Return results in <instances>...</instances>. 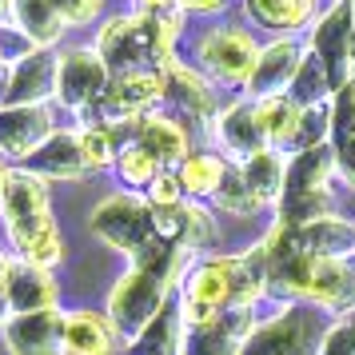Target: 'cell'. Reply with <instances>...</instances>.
Segmentation results:
<instances>
[{"mask_svg":"<svg viewBox=\"0 0 355 355\" xmlns=\"http://www.w3.org/2000/svg\"><path fill=\"white\" fill-rule=\"evenodd\" d=\"M12 263H17V256L0 248V295H4V288H8V275H12Z\"/></svg>","mask_w":355,"mask_h":355,"instance_id":"f35d334b","label":"cell"},{"mask_svg":"<svg viewBox=\"0 0 355 355\" xmlns=\"http://www.w3.org/2000/svg\"><path fill=\"white\" fill-rule=\"evenodd\" d=\"M172 304H176V288L160 272H152L144 263H132L128 272L112 284L104 311H108V320L116 323V331L124 336V347H128L132 339L140 336L148 323L160 320Z\"/></svg>","mask_w":355,"mask_h":355,"instance_id":"7a4b0ae2","label":"cell"},{"mask_svg":"<svg viewBox=\"0 0 355 355\" xmlns=\"http://www.w3.org/2000/svg\"><path fill=\"white\" fill-rule=\"evenodd\" d=\"M216 208L227 211V216H252V211L263 208L256 196H252V188L243 184L240 164H227V176H224V184H220V192H216Z\"/></svg>","mask_w":355,"mask_h":355,"instance_id":"4dcf8cb0","label":"cell"},{"mask_svg":"<svg viewBox=\"0 0 355 355\" xmlns=\"http://www.w3.org/2000/svg\"><path fill=\"white\" fill-rule=\"evenodd\" d=\"M0 216H4V227L20 224V220L49 216V188H44V180L36 172H28V168H8L4 188H0Z\"/></svg>","mask_w":355,"mask_h":355,"instance_id":"e0dca14e","label":"cell"},{"mask_svg":"<svg viewBox=\"0 0 355 355\" xmlns=\"http://www.w3.org/2000/svg\"><path fill=\"white\" fill-rule=\"evenodd\" d=\"M184 8H200V12H211V8H220L224 0H180Z\"/></svg>","mask_w":355,"mask_h":355,"instance_id":"ab89813d","label":"cell"},{"mask_svg":"<svg viewBox=\"0 0 355 355\" xmlns=\"http://www.w3.org/2000/svg\"><path fill=\"white\" fill-rule=\"evenodd\" d=\"M164 4H172V0H144V8H148V12H160Z\"/></svg>","mask_w":355,"mask_h":355,"instance_id":"60d3db41","label":"cell"},{"mask_svg":"<svg viewBox=\"0 0 355 355\" xmlns=\"http://www.w3.org/2000/svg\"><path fill=\"white\" fill-rule=\"evenodd\" d=\"M160 96H168V68L160 72H128V76H116L108 84V92H104V116L116 120V124H136V120H144L148 108L156 104Z\"/></svg>","mask_w":355,"mask_h":355,"instance_id":"9c48e42d","label":"cell"},{"mask_svg":"<svg viewBox=\"0 0 355 355\" xmlns=\"http://www.w3.org/2000/svg\"><path fill=\"white\" fill-rule=\"evenodd\" d=\"M116 172H120L124 184L144 188V192H148V184L164 172V164H160V156H156V152H148L144 144H128L120 156H116Z\"/></svg>","mask_w":355,"mask_h":355,"instance_id":"f546056e","label":"cell"},{"mask_svg":"<svg viewBox=\"0 0 355 355\" xmlns=\"http://www.w3.org/2000/svg\"><path fill=\"white\" fill-rule=\"evenodd\" d=\"M136 144H144L148 152H156L160 164H184L188 160V132L180 128L176 120L168 116H152L148 112L136 124Z\"/></svg>","mask_w":355,"mask_h":355,"instance_id":"603a6c76","label":"cell"},{"mask_svg":"<svg viewBox=\"0 0 355 355\" xmlns=\"http://www.w3.org/2000/svg\"><path fill=\"white\" fill-rule=\"evenodd\" d=\"M252 12H256L263 24L272 28H284V24H304L307 12H311V0H248Z\"/></svg>","mask_w":355,"mask_h":355,"instance_id":"1f68e13d","label":"cell"},{"mask_svg":"<svg viewBox=\"0 0 355 355\" xmlns=\"http://www.w3.org/2000/svg\"><path fill=\"white\" fill-rule=\"evenodd\" d=\"M236 288V256H204L192 263V272L176 291V307L184 327H208L232 307Z\"/></svg>","mask_w":355,"mask_h":355,"instance_id":"5b68a950","label":"cell"},{"mask_svg":"<svg viewBox=\"0 0 355 355\" xmlns=\"http://www.w3.org/2000/svg\"><path fill=\"white\" fill-rule=\"evenodd\" d=\"M304 64L300 49L291 40H279L272 49L259 52V64L252 72V80L243 84L248 88V100H272V96H288V88L295 84V72Z\"/></svg>","mask_w":355,"mask_h":355,"instance_id":"9a60e30c","label":"cell"},{"mask_svg":"<svg viewBox=\"0 0 355 355\" xmlns=\"http://www.w3.org/2000/svg\"><path fill=\"white\" fill-rule=\"evenodd\" d=\"M92 232L108 243L112 252L128 259H140L160 240L156 236V208L148 204V196H132V192H116L108 196L96 211H92Z\"/></svg>","mask_w":355,"mask_h":355,"instance_id":"277c9868","label":"cell"},{"mask_svg":"<svg viewBox=\"0 0 355 355\" xmlns=\"http://www.w3.org/2000/svg\"><path fill=\"white\" fill-rule=\"evenodd\" d=\"M211 243H216L211 211L204 204H196V200H184V208H180V248L188 256H200V252H208Z\"/></svg>","mask_w":355,"mask_h":355,"instance_id":"83f0119b","label":"cell"},{"mask_svg":"<svg viewBox=\"0 0 355 355\" xmlns=\"http://www.w3.org/2000/svg\"><path fill=\"white\" fill-rule=\"evenodd\" d=\"M148 204L152 208H180L184 204V184H180V176H172V172H160V176L148 184Z\"/></svg>","mask_w":355,"mask_h":355,"instance_id":"d590c367","label":"cell"},{"mask_svg":"<svg viewBox=\"0 0 355 355\" xmlns=\"http://www.w3.org/2000/svg\"><path fill=\"white\" fill-rule=\"evenodd\" d=\"M52 108L49 104H8L0 108V152L12 160H28L36 148L52 140Z\"/></svg>","mask_w":355,"mask_h":355,"instance_id":"30bf717a","label":"cell"},{"mask_svg":"<svg viewBox=\"0 0 355 355\" xmlns=\"http://www.w3.org/2000/svg\"><path fill=\"white\" fill-rule=\"evenodd\" d=\"M200 60H204V68H208L216 80L248 84L252 72H256V64H259V49H256V40L248 33H240V28H216V33L204 36Z\"/></svg>","mask_w":355,"mask_h":355,"instance_id":"52a82bcc","label":"cell"},{"mask_svg":"<svg viewBox=\"0 0 355 355\" xmlns=\"http://www.w3.org/2000/svg\"><path fill=\"white\" fill-rule=\"evenodd\" d=\"M291 240L307 256H327V259H347L355 252V224L343 216H323L304 227H291Z\"/></svg>","mask_w":355,"mask_h":355,"instance_id":"d6986e66","label":"cell"},{"mask_svg":"<svg viewBox=\"0 0 355 355\" xmlns=\"http://www.w3.org/2000/svg\"><path fill=\"white\" fill-rule=\"evenodd\" d=\"M331 136L339 144L355 140V76L336 88V100H331Z\"/></svg>","mask_w":355,"mask_h":355,"instance_id":"d6a6232c","label":"cell"},{"mask_svg":"<svg viewBox=\"0 0 355 355\" xmlns=\"http://www.w3.org/2000/svg\"><path fill=\"white\" fill-rule=\"evenodd\" d=\"M176 36V17H120L100 33V60L108 72H160L168 68V44Z\"/></svg>","mask_w":355,"mask_h":355,"instance_id":"6da1fadb","label":"cell"},{"mask_svg":"<svg viewBox=\"0 0 355 355\" xmlns=\"http://www.w3.org/2000/svg\"><path fill=\"white\" fill-rule=\"evenodd\" d=\"M64 355H124V336L108 311L72 307L64 315Z\"/></svg>","mask_w":355,"mask_h":355,"instance_id":"7c38bea8","label":"cell"},{"mask_svg":"<svg viewBox=\"0 0 355 355\" xmlns=\"http://www.w3.org/2000/svg\"><path fill=\"white\" fill-rule=\"evenodd\" d=\"M100 4H104V0H52V8L64 17V24H84V20H92L100 12Z\"/></svg>","mask_w":355,"mask_h":355,"instance_id":"8d00e7d4","label":"cell"},{"mask_svg":"<svg viewBox=\"0 0 355 355\" xmlns=\"http://www.w3.org/2000/svg\"><path fill=\"white\" fill-rule=\"evenodd\" d=\"M256 112H259V124L268 132V144L272 148H284V144H295V132H300V116L304 108L295 104L291 96H272V100H256Z\"/></svg>","mask_w":355,"mask_h":355,"instance_id":"484cf974","label":"cell"},{"mask_svg":"<svg viewBox=\"0 0 355 355\" xmlns=\"http://www.w3.org/2000/svg\"><path fill=\"white\" fill-rule=\"evenodd\" d=\"M4 300L12 307V315L49 311V307H60V288H56L49 268H36V263L17 259L12 275H8V288H4Z\"/></svg>","mask_w":355,"mask_h":355,"instance_id":"2e32d148","label":"cell"},{"mask_svg":"<svg viewBox=\"0 0 355 355\" xmlns=\"http://www.w3.org/2000/svg\"><path fill=\"white\" fill-rule=\"evenodd\" d=\"M28 172L44 180H80L88 172V164H84V152H80V136H72V132H56L52 140L36 148L33 156L24 160Z\"/></svg>","mask_w":355,"mask_h":355,"instance_id":"ffe728a7","label":"cell"},{"mask_svg":"<svg viewBox=\"0 0 355 355\" xmlns=\"http://www.w3.org/2000/svg\"><path fill=\"white\" fill-rule=\"evenodd\" d=\"M12 12H17V24L24 28V36L36 44H52L64 28V17L52 8V0H12Z\"/></svg>","mask_w":355,"mask_h":355,"instance_id":"4316f807","label":"cell"},{"mask_svg":"<svg viewBox=\"0 0 355 355\" xmlns=\"http://www.w3.org/2000/svg\"><path fill=\"white\" fill-rule=\"evenodd\" d=\"M336 168V152L323 148H307V152H295L288 160V184H284V200H295V196H311L327 188V176ZM279 200V204H284Z\"/></svg>","mask_w":355,"mask_h":355,"instance_id":"44dd1931","label":"cell"},{"mask_svg":"<svg viewBox=\"0 0 355 355\" xmlns=\"http://www.w3.org/2000/svg\"><path fill=\"white\" fill-rule=\"evenodd\" d=\"M56 64L44 52H28L20 56V64L12 68L8 76V88H4V108L8 104H44L49 96H56Z\"/></svg>","mask_w":355,"mask_h":355,"instance_id":"ac0fdd59","label":"cell"},{"mask_svg":"<svg viewBox=\"0 0 355 355\" xmlns=\"http://www.w3.org/2000/svg\"><path fill=\"white\" fill-rule=\"evenodd\" d=\"M176 176L184 184V196H192V200H216V192H220V184L227 176V160L211 156V152H200V156H188V160L180 164Z\"/></svg>","mask_w":355,"mask_h":355,"instance_id":"d4e9b609","label":"cell"},{"mask_svg":"<svg viewBox=\"0 0 355 355\" xmlns=\"http://www.w3.org/2000/svg\"><path fill=\"white\" fill-rule=\"evenodd\" d=\"M108 64L100 60V52H88V49H76L60 56L56 64V100L68 104V108H88L104 100L108 92Z\"/></svg>","mask_w":355,"mask_h":355,"instance_id":"ba28073f","label":"cell"},{"mask_svg":"<svg viewBox=\"0 0 355 355\" xmlns=\"http://www.w3.org/2000/svg\"><path fill=\"white\" fill-rule=\"evenodd\" d=\"M240 176L259 204H279L284 200V184H288V160L275 148H263L256 156L240 160Z\"/></svg>","mask_w":355,"mask_h":355,"instance_id":"7402d4cb","label":"cell"},{"mask_svg":"<svg viewBox=\"0 0 355 355\" xmlns=\"http://www.w3.org/2000/svg\"><path fill=\"white\" fill-rule=\"evenodd\" d=\"M64 315L60 307L12 315L0 327V343L8 355H64Z\"/></svg>","mask_w":355,"mask_h":355,"instance_id":"8992f818","label":"cell"},{"mask_svg":"<svg viewBox=\"0 0 355 355\" xmlns=\"http://www.w3.org/2000/svg\"><path fill=\"white\" fill-rule=\"evenodd\" d=\"M216 140L224 144V152H232L236 160H248L263 152L268 144V132L259 124V112H256V100H236L227 104L224 112L216 116Z\"/></svg>","mask_w":355,"mask_h":355,"instance_id":"4fadbf2b","label":"cell"},{"mask_svg":"<svg viewBox=\"0 0 355 355\" xmlns=\"http://www.w3.org/2000/svg\"><path fill=\"white\" fill-rule=\"evenodd\" d=\"M327 311L311 304H275L272 315L252 327L240 355H320Z\"/></svg>","mask_w":355,"mask_h":355,"instance_id":"3957f363","label":"cell"},{"mask_svg":"<svg viewBox=\"0 0 355 355\" xmlns=\"http://www.w3.org/2000/svg\"><path fill=\"white\" fill-rule=\"evenodd\" d=\"M320 355H355V311L331 315L327 331H323Z\"/></svg>","mask_w":355,"mask_h":355,"instance_id":"e575fe53","label":"cell"},{"mask_svg":"<svg viewBox=\"0 0 355 355\" xmlns=\"http://www.w3.org/2000/svg\"><path fill=\"white\" fill-rule=\"evenodd\" d=\"M256 323V311H224L208 327H184L180 355H240Z\"/></svg>","mask_w":355,"mask_h":355,"instance_id":"8fae6325","label":"cell"},{"mask_svg":"<svg viewBox=\"0 0 355 355\" xmlns=\"http://www.w3.org/2000/svg\"><path fill=\"white\" fill-rule=\"evenodd\" d=\"M80 136V152H84V164H88V172H96V168H108L116 160L112 152V132L104 128V124H92V128L76 132Z\"/></svg>","mask_w":355,"mask_h":355,"instance_id":"836d02e7","label":"cell"},{"mask_svg":"<svg viewBox=\"0 0 355 355\" xmlns=\"http://www.w3.org/2000/svg\"><path fill=\"white\" fill-rule=\"evenodd\" d=\"M168 92H176L180 104L188 108V112L196 116H208L211 108H216V96H211V88L200 76H196L192 68H184V64H168Z\"/></svg>","mask_w":355,"mask_h":355,"instance_id":"f1b7e54d","label":"cell"},{"mask_svg":"<svg viewBox=\"0 0 355 355\" xmlns=\"http://www.w3.org/2000/svg\"><path fill=\"white\" fill-rule=\"evenodd\" d=\"M180 339H184V320H180V307L172 304L156 323H148L140 336L132 339L124 355H180Z\"/></svg>","mask_w":355,"mask_h":355,"instance_id":"cb8c5ba5","label":"cell"},{"mask_svg":"<svg viewBox=\"0 0 355 355\" xmlns=\"http://www.w3.org/2000/svg\"><path fill=\"white\" fill-rule=\"evenodd\" d=\"M4 232H8V243H12L17 259H24V263L56 268V263L64 259V236H60V227L52 220V211L49 216H36V220L8 224Z\"/></svg>","mask_w":355,"mask_h":355,"instance_id":"5bb4252c","label":"cell"},{"mask_svg":"<svg viewBox=\"0 0 355 355\" xmlns=\"http://www.w3.org/2000/svg\"><path fill=\"white\" fill-rule=\"evenodd\" d=\"M336 164H339V172L347 176V184L355 188V140H347V144H339V152H336Z\"/></svg>","mask_w":355,"mask_h":355,"instance_id":"74e56055","label":"cell"},{"mask_svg":"<svg viewBox=\"0 0 355 355\" xmlns=\"http://www.w3.org/2000/svg\"><path fill=\"white\" fill-rule=\"evenodd\" d=\"M352 64H355V28H352Z\"/></svg>","mask_w":355,"mask_h":355,"instance_id":"b9f144b4","label":"cell"}]
</instances>
